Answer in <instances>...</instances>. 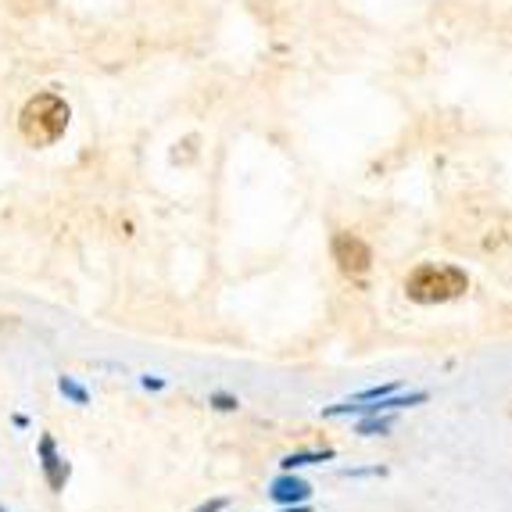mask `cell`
Returning <instances> with one entry per match:
<instances>
[{"mask_svg": "<svg viewBox=\"0 0 512 512\" xmlns=\"http://www.w3.org/2000/svg\"><path fill=\"white\" fill-rule=\"evenodd\" d=\"M22 137L33 147H47L69 129V104L61 101L58 94H36L22 108V119H18Z\"/></svg>", "mask_w": 512, "mask_h": 512, "instance_id": "cell-1", "label": "cell"}, {"mask_svg": "<svg viewBox=\"0 0 512 512\" xmlns=\"http://www.w3.org/2000/svg\"><path fill=\"white\" fill-rule=\"evenodd\" d=\"M466 291H470V276L455 265H419L405 280V294L419 305H441V301H452Z\"/></svg>", "mask_w": 512, "mask_h": 512, "instance_id": "cell-2", "label": "cell"}, {"mask_svg": "<svg viewBox=\"0 0 512 512\" xmlns=\"http://www.w3.org/2000/svg\"><path fill=\"white\" fill-rule=\"evenodd\" d=\"M333 262L341 265V273L348 276H362L369 273V265H373V251L362 237L355 233H337L333 237Z\"/></svg>", "mask_w": 512, "mask_h": 512, "instance_id": "cell-3", "label": "cell"}, {"mask_svg": "<svg viewBox=\"0 0 512 512\" xmlns=\"http://www.w3.org/2000/svg\"><path fill=\"white\" fill-rule=\"evenodd\" d=\"M40 466H43V480H47V487L51 491H65V484H69V462L61 459L58 448H54V437L43 434L40 437Z\"/></svg>", "mask_w": 512, "mask_h": 512, "instance_id": "cell-4", "label": "cell"}, {"mask_svg": "<svg viewBox=\"0 0 512 512\" xmlns=\"http://www.w3.org/2000/svg\"><path fill=\"white\" fill-rule=\"evenodd\" d=\"M308 495H312V487L301 477H291V473L276 477L273 487H269V498H273L276 505H301V502H308Z\"/></svg>", "mask_w": 512, "mask_h": 512, "instance_id": "cell-5", "label": "cell"}, {"mask_svg": "<svg viewBox=\"0 0 512 512\" xmlns=\"http://www.w3.org/2000/svg\"><path fill=\"white\" fill-rule=\"evenodd\" d=\"M326 459H333L330 448H323V452H294V455H287V459H283V470L294 473L298 466H312V462H326Z\"/></svg>", "mask_w": 512, "mask_h": 512, "instance_id": "cell-6", "label": "cell"}, {"mask_svg": "<svg viewBox=\"0 0 512 512\" xmlns=\"http://www.w3.org/2000/svg\"><path fill=\"white\" fill-rule=\"evenodd\" d=\"M58 387H61V394H65V398H72L76 405H86V402H90V394H86V387H79L76 380H72V376H61Z\"/></svg>", "mask_w": 512, "mask_h": 512, "instance_id": "cell-7", "label": "cell"}, {"mask_svg": "<svg viewBox=\"0 0 512 512\" xmlns=\"http://www.w3.org/2000/svg\"><path fill=\"white\" fill-rule=\"evenodd\" d=\"M398 391V384H384V387H373V391H362L355 394V398H348L344 405H362V402H380V398H387V394Z\"/></svg>", "mask_w": 512, "mask_h": 512, "instance_id": "cell-8", "label": "cell"}, {"mask_svg": "<svg viewBox=\"0 0 512 512\" xmlns=\"http://www.w3.org/2000/svg\"><path fill=\"white\" fill-rule=\"evenodd\" d=\"M394 427V419L391 416H380V412H376L373 419H366V423H359V434H387V430Z\"/></svg>", "mask_w": 512, "mask_h": 512, "instance_id": "cell-9", "label": "cell"}, {"mask_svg": "<svg viewBox=\"0 0 512 512\" xmlns=\"http://www.w3.org/2000/svg\"><path fill=\"white\" fill-rule=\"evenodd\" d=\"M212 405H215V409H219V412H233V409H237V398H233V394H212Z\"/></svg>", "mask_w": 512, "mask_h": 512, "instance_id": "cell-10", "label": "cell"}, {"mask_svg": "<svg viewBox=\"0 0 512 512\" xmlns=\"http://www.w3.org/2000/svg\"><path fill=\"white\" fill-rule=\"evenodd\" d=\"M226 509V498H212V502H205V505H197L194 512H222Z\"/></svg>", "mask_w": 512, "mask_h": 512, "instance_id": "cell-11", "label": "cell"}, {"mask_svg": "<svg viewBox=\"0 0 512 512\" xmlns=\"http://www.w3.org/2000/svg\"><path fill=\"white\" fill-rule=\"evenodd\" d=\"M144 387H147V391H162L165 380H151V376H144Z\"/></svg>", "mask_w": 512, "mask_h": 512, "instance_id": "cell-12", "label": "cell"}, {"mask_svg": "<svg viewBox=\"0 0 512 512\" xmlns=\"http://www.w3.org/2000/svg\"><path fill=\"white\" fill-rule=\"evenodd\" d=\"M283 512H312V509H308V505H305V502H301V505H298V509H283Z\"/></svg>", "mask_w": 512, "mask_h": 512, "instance_id": "cell-13", "label": "cell"}, {"mask_svg": "<svg viewBox=\"0 0 512 512\" xmlns=\"http://www.w3.org/2000/svg\"><path fill=\"white\" fill-rule=\"evenodd\" d=\"M0 512H8V509H4V505H0Z\"/></svg>", "mask_w": 512, "mask_h": 512, "instance_id": "cell-14", "label": "cell"}]
</instances>
